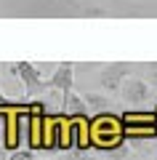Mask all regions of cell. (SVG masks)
<instances>
[{
	"mask_svg": "<svg viewBox=\"0 0 157 160\" xmlns=\"http://www.w3.org/2000/svg\"><path fill=\"white\" fill-rule=\"evenodd\" d=\"M144 83L152 88V91H157V62H149V64H144Z\"/></svg>",
	"mask_w": 157,
	"mask_h": 160,
	"instance_id": "obj_8",
	"label": "cell"
},
{
	"mask_svg": "<svg viewBox=\"0 0 157 160\" xmlns=\"http://www.w3.org/2000/svg\"><path fill=\"white\" fill-rule=\"evenodd\" d=\"M155 160H157V158H155Z\"/></svg>",
	"mask_w": 157,
	"mask_h": 160,
	"instance_id": "obj_15",
	"label": "cell"
},
{
	"mask_svg": "<svg viewBox=\"0 0 157 160\" xmlns=\"http://www.w3.org/2000/svg\"><path fill=\"white\" fill-rule=\"evenodd\" d=\"M6 160H35V155L29 152V149H13Z\"/></svg>",
	"mask_w": 157,
	"mask_h": 160,
	"instance_id": "obj_9",
	"label": "cell"
},
{
	"mask_svg": "<svg viewBox=\"0 0 157 160\" xmlns=\"http://www.w3.org/2000/svg\"><path fill=\"white\" fill-rule=\"evenodd\" d=\"M88 139L101 149L117 147L120 139H123V126H120V120L115 118V115H99V118H93V123H91Z\"/></svg>",
	"mask_w": 157,
	"mask_h": 160,
	"instance_id": "obj_1",
	"label": "cell"
},
{
	"mask_svg": "<svg viewBox=\"0 0 157 160\" xmlns=\"http://www.w3.org/2000/svg\"><path fill=\"white\" fill-rule=\"evenodd\" d=\"M80 6H83V8H91V6H96V0H80Z\"/></svg>",
	"mask_w": 157,
	"mask_h": 160,
	"instance_id": "obj_12",
	"label": "cell"
},
{
	"mask_svg": "<svg viewBox=\"0 0 157 160\" xmlns=\"http://www.w3.org/2000/svg\"><path fill=\"white\" fill-rule=\"evenodd\" d=\"M6 158H8V152H6V147L0 144V160H6Z\"/></svg>",
	"mask_w": 157,
	"mask_h": 160,
	"instance_id": "obj_13",
	"label": "cell"
},
{
	"mask_svg": "<svg viewBox=\"0 0 157 160\" xmlns=\"http://www.w3.org/2000/svg\"><path fill=\"white\" fill-rule=\"evenodd\" d=\"M45 86L51 88V91H59L61 93V99L67 96V93L75 91V64L72 62H61L53 67V72L45 78Z\"/></svg>",
	"mask_w": 157,
	"mask_h": 160,
	"instance_id": "obj_4",
	"label": "cell"
},
{
	"mask_svg": "<svg viewBox=\"0 0 157 160\" xmlns=\"http://www.w3.org/2000/svg\"><path fill=\"white\" fill-rule=\"evenodd\" d=\"M83 102L88 107V112H101L104 115V109H112V99L104 96V93H96V91L83 93Z\"/></svg>",
	"mask_w": 157,
	"mask_h": 160,
	"instance_id": "obj_7",
	"label": "cell"
},
{
	"mask_svg": "<svg viewBox=\"0 0 157 160\" xmlns=\"http://www.w3.org/2000/svg\"><path fill=\"white\" fill-rule=\"evenodd\" d=\"M0 107H13V102H8L6 93H3V88H0Z\"/></svg>",
	"mask_w": 157,
	"mask_h": 160,
	"instance_id": "obj_11",
	"label": "cell"
},
{
	"mask_svg": "<svg viewBox=\"0 0 157 160\" xmlns=\"http://www.w3.org/2000/svg\"><path fill=\"white\" fill-rule=\"evenodd\" d=\"M72 160H80V158H72Z\"/></svg>",
	"mask_w": 157,
	"mask_h": 160,
	"instance_id": "obj_14",
	"label": "cell"
},
{
	"mask_svg": "<svg viewBox=\"0 0 157 160\" xmlns=\"http://www.w3.org/2000/svg\"><path fill=\"white\" fill-rule=\"evenodd\" d=\"M120 93H123V102H125V104L141 107V104L149 102L152 88L144 83V78H141V75H130V78H125V80H123V86H120Z\"/></svg>",
	"mask_w": 157,
	"mask_h": 160,
	"instance_id": "obj_5",
	"label": "cell"
},
{
	"mask_svg": "<svg viewBox=\"0 0 157 160\" xmlns=\"http://www.w3.org/2000/svg\"><path fill=\"white\" fill-rule=\"evenodd\" d=\"M11 69L19 75V80L24 83V96L27 99H35V96H40L43 91H48L45 78L40 75V69L35 67L32 62H16V64H11Z\"/></svg>",
	"mask_w": 157,
	"mask_h": 160,
	"instance_id": "obj_2",
	"label": "cell"
},
{
	"mask_svg": "<svg viewBox=\"0 0 157 160\" xmlns=\"http://www.w3.org/2000/svg\"><path fill=\"white\" fill-rule=\"evenodd\" d=\"M64 8H69V11H75V13H80L83 11V6H80V0H59Z\"/></svg>",
	"mask_w": 157,
	"mask_h": 160,
	"instance_id": "obj_10",
	"label": "cell"
},
{
	"mask_svg": "<svg viewBox=\"0 0 157 160\" xmlns=\"http://www.w3.org/2000/svg\"><path fill=\"white\" fill-rule=\"evenodd\" d=\"M130 72H133V64H128V62H112V64H104V67H101L96 83H99V88L104 93H115V91H120L125 75H130Z\"/></svg>",
	"mask_w": 157,
	"mask_h": 160,
	"instance_id": "obj_3",
	"label": "cell"
},
{
	"mask_svg": "<svg viewBox=\"0 0 157 160\" xmlns=\"http://www.w3.org/2000/svg\"><path fill=\"white\" fill-rule=\"evenodd\" d=\"M61 109L67 115H83V118H88V107L83 102V93H75V91L61 99Z\"/></svg>",
	"mask_w": 157,
	"mask_h": 160,
	"instance_id": "obj_6",
	"label": "cell"
}]
</instances>
